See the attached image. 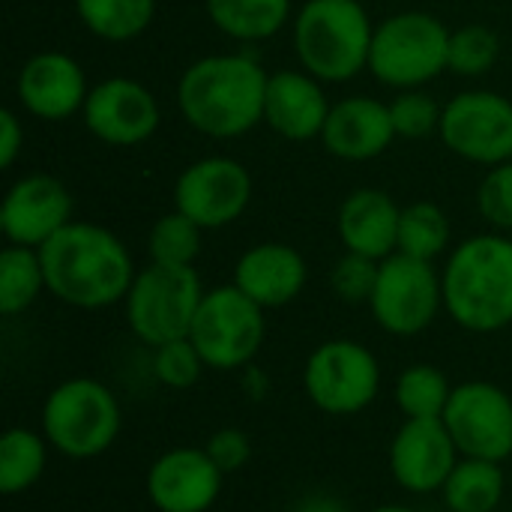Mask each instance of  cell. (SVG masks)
<instances>
[{
  "label": "cell",
  "instance_id": "1",
  "mask_svg": "<svg viewBox=\"0 0 512 512\" xmlns=\"http://www.w3.org/2000/svg\"><path fill=\"white\" fill-rule=\"evenodd\" d=\"M45 288L60 303L84 312L108 309L126 300L135 264L126 243L93 222H69L39 246Z\"/></svg>",
  "mask_w": 512,
  "mask_h": 512
},
{
  "label": "cell",
  "instance_id": "2",
  "mask_svg": "<svg viewBox=\"0 0 512 512\" xmlns=\"http://www.w3.org/2000/svg\"><path fill=\"white\" fill-rule=\"evenodd\" d=\"M270 75L249 54H210L177 81L183 120L207 138H240L264 123Z\"/></svg>",
  "mask_w": 512,
  "mask_h": 512
},
{
  "label": "cell",
  "instance_id": "3",
  "mask_svg": "<svg viewBox=\"0 0 512 512\" xmlns=\"http://www.w3.org/2000/svg\"><path fill=\"white\" fill-rule=\"evenodd\" d=\"M444 309L468 333H498L512 324V240L477 234L456 246L441 273Z\"/></svg>",
  "mask_w": 512,
  "mask_h": 512
},
{
  "label": "cell",
  "instance_id": "4",
  "mask_svg": "<svg viewBox=\"0 0 512 512\" xmlns=\"http://www.w3.org/2000/svg\"><path fill=\"white\" fill-rule=\"evenodd\" d=\"M375 24L360 0H306L294 18L300 66L327 84H342L369 69Z\"/></svg>",
  "mask_w": 512,
  "mask_h": 512
},
{
  "label": "cell",
  "instance_id": "5",
  "mask_svg": "<svg viewBox=\"0 0 512 512\" xmlns=\"http://www.w3.org/2000/svg\"><path fill=\"white\" fill-rule=\"evenodd\" d=\"M120 426V402L96 378H69L42 405V435L66 459L102 456L114 447Z\"/></svg>",
  "mask_w": 512,
  "mask_h": 512
},
{
  "label": "cell",
  "instance_id": "6",
  "mask_svg": "<svg viewBox=\"0 0 512 512\" xmlns=\"http://www.w3.org/2000/svg\"><path fill=\"white\" fill-rule=\"evenodd\" d=\"M447 24L429 12H399L375 27L369 72L396 90H417L450 69Z\"/></svg>",
  "mask_w": 512,
  "mask_h": 512
},
{
  "label": "cell",
  "instance_id": "7",
  "mask_svg": "<svg viewBox=\"0 0 512 512\" xmlns=\"http://www.w3.org/2000/svg\"><path fill=\"white\" fill-rule=\"evenodd\" d=\"M201 300L204 288L195 267H165L150 261L135 273L123 303L135 339L147 348H159L192 333Z\"/></svg>",
  "mask_w": 512,
  "mask_h": 512
},
{
  "label": "cell",
  "instance_id": "8",
  "mask_svg": "<svg viewBox=\"0 0 512 512\" xmlns=\"http://www.w3.org/2000/svg\"><path fill=\"white\" fill-rule=\"evenodd\" d=\"M207 369L234 372L249 366L267 339L264 309L249 300L234 282L204 291L189 333Z\"/></svg>",
  "mask_w": 512,
  "mask_h": 512
},
{
  "label": "cell",
  "instance_id": "9",
  "mask_svg": "<svg viewBox=\"0 0 512 512\" xmlns=\"http://www.w3.org/2000/svg\"><path fill=\"white\" fill-rule=\"evenodd\" d=\"M303 390L324 414H360L381 393V363L363 342L330 339L309 354L303 366Z\"/></svg>",
  "mask_w": 512,
  "mask_h": 512
},
{
  "label": "cell",
  "instance_id": "10",
  "mask_svg": "<svg viewBox=\"0 0 512 512\" xmlns=\"http://www.w3.org/2000/svg\"><path fill=\"white\" fill-rule=\"evenodd\" d=\"M444 309V285L432 261L393 252L378 267V282L369 300L375 324L390 336H420Z\"/></svg>",
  "mask_w": 512,
  "mask_h": 512
},
{
  "label": "cell",
  "instance_id": "11",
  "mask_svg": "<svg viewBox=\"0 0 512 512\" xmlns=\"http://www.w3.org/2000/svg\"><path fill=\"white\" fill-rule=\"evenodd\" d=\"M444 147L477 165L512 162V102L495 90H465L444 105Z\"/></svg>",
  "mask_w": 512,
  "mask_h": 512
},
{
  "label": "cell",
  "instance_id": "12",
  "mask_svg": "<svg viewBox=\"0 0 512 512\" xmlns=\"http://www.w3.org/2000/svg\"><path fill=\"white\" fill-rule=\"evenodd\" d=\"M444 426L465 459L507 462L512 456V396L492 381L453 387Z\"/></svg>",
  "mask_w": 512,
  "mask_h": 512
},
{
  "label": "cell",
  "instance_id": "13",
  "mask_svg": "<svg viewBox=\"0 0 512 512\" xmlns=\"http://www.w3.org/2000/svg\"><path fill=\"white\" fill-rule=\"evenodd\" d=\"M252 201V177L231 156H207L183 168L174 183V210L213 231L237 222Z\"/></svg>",
  "mask_w": 512,
  "mask_h": 512
},
{
  "label": "cell",
  "instance_id": "14",
  "mask_svg": "<svg viewBox=\"0 0 512 512\" xmlns=\"http://www.w3.org/2000/svg\"><path fill=\"white\" fill-rule=\"evenodd\" d=\"M84 126L108 147L144 144L159 129V102L135 78H105L90 87L81 108Z\"/></svg>",
  "mask_w": 512,
  "mask_h": 512
},
{
  "label": "cell",
  "instance_id": "15",
  "mask_svg": "<svg viewBox=\"0 0 512 512\" xmlns=\"http://www.w3.org/2000/svg\"><path fill=\"white\" fill-rule=\"evenodd\" d=\"M459 456L444 420H405L390 441V474L405 492L432 495L444 489Z\"/></svg>",
  "mask_w": 512,
  "mask_h": 512
},
{
  "label": "cell",
  "instance_id": "16",
  "mask_svg": "<svg viewBox=\"0 0 512 512\" xmlns=\"http://www.w3.org/2000/svg\"><path fill=\"white\" fill-rule=\"evenodd\" d=\"M72 222V192L51 174H27L0 204V231L12 246L39 249Z\"/></svg>",
  "mask_w": 512,
  "mask_h": 512
},
{
  "label": "cell",
  "instance_id": "17",
  "mask_svg": "<svg viewBox=\"0 0 512 512\" xmlns=\"http://www.w3.org/2000/svg\"><path fill=\"white\" fill-rule=\"evenodd\" d=\"M225 474L201 447H174L147 471V498L159 512H207L222 495Z\"/></svg>",
  "mask_w": 512,
  "mask_h": 512
},
{
  "label": "cell",
  "instance_id": "18",
  "mask_svg": "<svg viewBox=\"0 0 512 512\" xmlns=\"http://www.w3.org/2000/svg\"><path fill=\"white\" fill-rule=\"evenodd\" d=\"M15 93L27 114L39 120H66L84 108L90 87L75 57L63 51H42L21 66Z\"/></svg>",
  "mask_w": 512,
  "mask_h": 512
},
{
  "label": "cell",
  "instance_id": "19",
  "mask_svg": "<svg viewBox=\"0 0 512 512\" xmlns=\"http://www.w3.org/2000/svg\"><path fill=\"white\" fill-rule=\"evenodd\" d=\"M396 126L390 117V105L375 96H348L339 99L324 123L321 144L327 153L345 162H366L381 156L393 144Z\"/></svg>",
  "mask_w": 512,
  "mask_h": 512
},
{
  "label": "cell",
  "instance_id": "20",
  "mask_svg": "<svg viewBox=\"0 0 512 512\" xmlns=\"http://www.w3.org/2000/svg\"><path fill=\"white\" fill-rule=\"evenodd\" d=\"M330 108L321 81L306 69H279L267 81L264 123L285 141L321 138Z\"/></svg>",
  "mask_w": 512,
  "mask_h": 512
},
{
  "label": "cell",
  "instance_id": "21",
  "mask_svg": "<svg viewBox=\"0 0 512 512\" xmlns=\"http://www.w3.org/2000/svg\"><path fill=\"white\" fill-rule=\"evenodd\" d=\"M234 285L264 312L288 306L306 285V261L288 243H258L234 267Z\"/></svg>",
  "mask_w": 512,
  "mask_h": 512
},
{
  "label": "cell",
  "instance_id": "22",
  "mask_svg": "<svg viewBox=\"0 0 512 512\" xmlns=\"http://www.w3.org/2000/svg\"><path fill=\"white\" fill-rule=\"evenodd\" d=\"M399 219L402 207L384 189H354L336 216L339 240L345 252L366 255L372 261H384L399 249Z\"/></svg>",
  "mask_w": 512,
  "mask_h": 512
},
{
  "label": "cell",
  "instance_id": "23",
  "mask_svg": "<svg viewBox=\"0 0 512 512\" xmlns=\"http://www.w3.org/2000/svg\"><path fill=\"white\" fill-rule=\"evenodd\" d=\"M507 477L501 462L489 459H459L447 477L441 498L450 512H495L504 501Z\"/></svg>",
  "mask_w": 512,
  "mask_h": 512
},
{
  "label": "cell",
  "instance_id": "24",
  "mask_svg": "<svg viewBox=\"0 0 512 512\" xmlns=\"http://www.w3.org/2000/svg\"><path fill=\"white\" fill-rule=\"evenodd\" d=\"M216 30L237 42H264L276 36L291 15V0H204Z\"/></svg>",
  "mask_w": 512,
  "mask_h": 512
},
{
  "label": "cell",
  "instance_id": "25",
  "mask_svg": "<svg viewBox=\"0 0 512 512\" xmlns=\"http://www.w3.org/2000/svg\"><path fill=\"white\" fill-rule=\"evenodd\" d=\"M48 441L33 429L15 426L0 438V492L6 498L27 492L39 483L48 465Z\"/></svg>",
  "mask_w": 512,
  "mask_h": 512
},
{
  "label": "cell",
  "instance_id": "26",
  "mask_svg": "<svg viewBox=\"0 0 512 512\" xmlns=\"http://www.w3.org/2000/svg\"><path fill=\"white\" fill-rule=\"evenodd\" d=\"M75 12L93 36L105 42H129L150 27L156 0H75Z\"/></svg>",
  "mask_w": 512,
  "mask_h": 512
},
{
  "label": "cell",
  "instance_id": "27",
  "mask_svg": "<svg viewBox=\"0 0 512 512\" xmlns=\"http://www.w3.org/2000/svg\"><path fill=\"white\" fill-rule=\"evenodd\" d=\"M45 291V270L39 249L6 246L0 252V315H21Z\"/></svg>",
  "mask_w": 512,
  "mask_h": 512
},
{
  "label": "cell",
  "instance_id": "28",
  "mask_svg": "<svg viewBox=\"0 0 512 512\" xmlns=\"http://www.w3.org/2000/svg\"><path fill=\"white\" fill-rule=\"evenodd\" d=\"M450 381L447 375L432 363H414L408 366L393 387L396 408L405 420H441L450 402Z\"/></svg>",
  "mask_w": 512,
  "mask_h": 512
},
{
  "label": "cell",
  "instance_id": "29",
  "mask_svg": "<svg viewBox=\"0 0 512 512\" xmlns=\"http://www.w3.org/2000/svg\"><path fill=\"white\" fill-rule=\"evenodd\" d=\"M450 246V219L447 213L432 201H417L402 207L399 219V249L402 255L435 261Z\"/></svg>",
  "mask_w": 512,
  "mask_h": 512
},
{
  "label": "cell",
  "instance_id": "30",
  "mask_svg": "<svg viewBox=\"0 0 512 512\" xmlns=\"http://www.w3.org/2000/svg\"><path fill=\"white\" fill-rule=\"evenodd\" d=\"M201 231L204 228H198L180 210L159 216L147 237L150 261L165 267H195V258L201 255Z\"/></svg>",
  "mask_w": 512,
  "mask_h": 512
},
{
  "label": "cell",
  "instance_id": "31",
  "mask_svg": "<svg viewBox=\"0 0 512 512\" xmlns=\"http://www.w3.org/2000/svg\"><path fill=\"white\" fill-rule=\"evenodd\" d=\"M501 57V39L486 24H465L450 33V72L462 78L486 75Z\"/></svg>",
  "mask_w": 512,
  "mask_h": 512
},
{
  "label": "cell",
  "instance_id": "32",
  "mask_svg": "<svg viewBox=\"0 0 512 512\" xmlns=\"http://www.w3.org/2000/svg\"><path fill=\"white\" fill-rule=\"evenodd\" d=\"M207 363L192 345V339H174L153 348V378L168 390H189L201 381Z\"/></svg>",
  "mask_w": 512,
  "mask_h": 512
},
{
  "label": "cell",
  "instance_id": "33",
  "mask_svg": "<svg viewBox=\"0 0 512 512\" xmlns=\"http://www.w3.org/2000/svg\"><path fill=\"white\" fill-rule=\"evenodd\" d=\"M441 114L444 108L426 93V90H402L393 102H390V117L396 126L399 138L408 141H420L432 132L441 129Z\"/></svg>",
  "mask_w": 512,
  "mask_h": 512
},
{
  "label": "cell",
  "instance_id": "34",
  "mask_svg": "<svg viewBox=\"0 0 512 512\" xmlns=\"http://www.w3.org/2000/svg\"><path fill=\"white\" fill-rule=\"evenodd\" d=\"M381 261H372L357 252H345L330 270V288L345 303H369L375 282H378Z\"/></svg>",
  "mask_w": 512,
  "mask_h": 512
},
{
  "label": "cell",
  "instance_id": "35",
  "mask_svg": "<svg viewBox=\"0 0 512 512\" xmlns=\"http://www.w3.org/2000/svg\"><path fill=\"white\" fill-rule=\"evenodd\" d=\"M477 210L492 228L512 231V162L489 168L477 189Z\"/></svg>",
  "mask_w": 512,
  "mask_h": 512
},
{
  "label": "cell",
  "instance_id": "36",
  "mask_svg": "<svg viewBox=\"0 0 512 512\" xmlns=\"http://www.w3.org/2000/svg\"><path fill=\"white\" fill-rule=\"evenodd\" d=\"M207 456L219 465V471L228 477V474H237L240 468L249 465L252 459V441L243 429H219L207 438L204 444Z\"/></svg>",
  "mask_w": 512,
  "mask_h": 512
},
{
  "label": "cell",
  "instance_id": "37",
  "mask_svg": "<svg viewBox=\"0 0 512 512\" xmlns=\"http://www.w3.org/2000/svg\"><path fill=\"white\" fill-rule=\"evenodd\" d=\"M21 150H24V126L15 111L3 108L0 111V165L12 168Z\"/></svg>",
  "mask_w": 512,
  "mask_h": 512
},
{
  "label": "cell",
  "instance_id": "38",
  "mask_svg": "<svg viewBox=\"0 0 512 512\" xmlns=\"http://www.w3.org/2000/svg\"><path fill=\"white\" fill-rule=\"evenodd\" d=\"M291 512H348V507L333 495H309Z\"/></svg>",
  "mask_w": 512,
  "mask_h": 512
},
{
  "label": "cell",
  "instance_id": "39",
  "mask_svg": "<svg viewBox=\"0 0 512 512\" xmlns=\"http://www.w3.org/2000/svg\"><path fill=\"white\" fill-rule=\"evenodd\" d=\"M369 512H417V510L402 507V504H384V507H375V510H369Z\"/></svg>",
  "mask_w": 512,
  "mask_h": 512
}]
</instances>
